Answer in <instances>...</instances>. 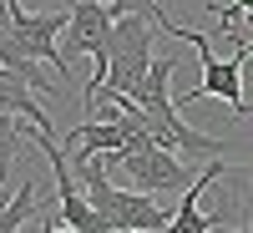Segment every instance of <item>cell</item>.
<instances>
[{
  "mask_svg": "<svg viewBox=\"0 0 253 233\" xmlns=\"http://www.w3.org/2000/svg\"><path fill=\"white\" fill-rule=\"evenodd\" d=\"M71 167H76V178L81 187H86V198L101 218H107L112 233H162V228H172V213H167L162 203H152V193H126V187H112L107 178V157H86V152H71Z\"/></svg>",
  "mask_w": 253,
  "mask_h": 233,
  "instance_id": "obj_1",
  "label": "cell"
},
{
  "mask_svg": "<svg viewBox=\"0 0 253 233\" xmlns=\"http://www.w3.org/2000/svg\"><path fill=\"white\" fill-rule=\"evenodd\" d=\"M112 31H117V15L107 0H71V26L61 31V51L71 56H91V81H86V96H81V117L96 112V92L107 81V61H112Z\"/></svg>",
  "mask_w": 253,
  "mask_h": 233,
  "instance_id": "obj_2",
  "label": "cell"
},
{
  "mask_svg": "<svg viewBox=\"0 0 253 233\" xmlns=\"http://www.w3.org/2000/svg\"><path fill=\"white\" fill-rule=\"evenodd\" d=\"M167 36L172 41H187V46H193L198 56H203V81L198 87H187L182 96H177V107H187V101H203V96H223L228 107H233V117H248V92H243V61H248V51H243V41H238V51L233 56H213V41H208L203 31H187V26H167Z\"/></svg>",
  "mask_w": 253,
  "mask_h": 233,
  "instance_id": "obj_3",
  "label": "cell"
},
{
  "mask_svg": "<svg viewBox=\"0 0 253 233\" xmlns=\"http://www.w3.org/2000/svg\"><path fill=\"white\" fill-rule=\"evenodd\" d=\"M107 157V167H122L126 178H132L142 193H152V198H162V193H187L193 187V157H182L177 147H167V142H157V137H147V142H132V147H122V152H101Z\"/></svg>",
  "mask_w": 253,
  "mask_h": 233,
  "instance_id": "obj_4",
  "label": "cell"
},
{
  "mask_svg": "<svg viewBox=\"0 0 253 233\" xmlns=\"http://www.w3.org/2000/svg\"><path fill=\"white\" fill-rule=\"evenodd\" d=\"M152 56H157V26H152L147 15H137V10L117 15V31H112V61H107V81H101V87L137 96L147 66H152Z\"/></svg>",
  "mask_w": 253,
  "mask_h": 233,
  "instance_id": "obj_5",
  "label": "cell"
},
{
  "mask_svg": "<svg viewBox=\"0 0 253 233\" xmlns=\"http://www.w3.org/2000/svg\"><path fill=\"white\" fill-rule=\"evenodd\" d=\"M36 142H41V152H46V162H51V178H56L61 228H76V233H112L107 218L91 208V198L76 193V167H71V157L56 147V132H51V127H36Z\"/></svg>",
  "mask_w": 253,
  "mask_h": 233,
  "instance_id": "obj_6",
  "label": "cell"
},
{
  "mask_svg": "<svg viewBox=\"0 0 253 233\" xmlns=\"http://www.w3.org/2000/svg\"><path fill=\"white\" fill-rule=\"evenodd\" d=\"M10 26H15V41H20V51L36 56V61H46V66L56 71V81H71V66H66V51L56 46L61 31L71 26V10H61V15H31L20 0H10Z\"/></svg>",
  "mask_w": 253,
  "mask_h": 233,
  "instance_id": "obj_7",
  "label": "cell"
},
{
  "mask_svg": "<svg viewBox=\"0 0 253 233\" xmlns=\"http://www.w3.org/2000/svg\"><path fill=\"white\" fill-rule=\"evenodd\" d=\"M0 66H10L15 76H26L36 92H46V96H56L61 87L56 81H46V66H41L36 56H26L20 51V41H15V26H10V0H0Z\"/></svg>",
  "mask_w": 253,
  "mask_h": 233,
  "instance_id": "obj_8",
  "label": "cell"
},
{
  "mask_svg": "<svg viewBox=\"0 0 253 233\" xmlns=\"http://www.w3.org/2000/svg\"><path fill=\"white\" fill-rule=\"evenodd\" d=\"M36 213V178H20V187H15V198L0 208V233H15L20 223H26Z\"/></svg>",
  "mask_w": 253,
  "mask_h": 233,
  "instance_id": "obj_9",
  "label": "cell"
},
{
  "mask_svg": "<svg viewBox=\"0 0 253 233\" xmlns=\"http://www.w3.org/2000/svg\"><path fill=\"white\" fill-rule=\"evenodd\" d=\"M228 183H233V193H238V218H243V228H253V162L228 167Z\"/></svg>",
  "mask_w": 253,
  "mask_h": 233,
  "instance_id": "obj_10",
  "label": "cell"
},
{
  "mask_svg": "<svg viewBox=\"0 0 253 233\" xmlns=\"http://www.w3.org/2000/svg\"><path fill=\"white\" fill-rule=\"evenodd\" d=\"M107 5H112V15L137 10V15H147V20H152L157 31H167V26H172V15H167V5H162V0H107Z\"/></svg>",
  "mask_w": 253,
  "mask_h": 233,
  "instance_id": "obj_11",
  "label": "cell"
},
{
  "mask_svg": "<svg viewBox=\"0 0 253 233\" xmlns=\"http://www.w3.org/2000/svg\"><path fill=\"white\" fill-rule=\"evenodd\" d=\"M243 5H248V0H228V5H213V10H218V20H223V26H238Z\"/></svg>",
  "mask_w": 253,
  "mask_h": 233,
  "instance_id": "obj_12",
  "label": "cell"
},
{
  "mask_svg": "<svg viewBox=\"0 0 253 233\" xmlns=\"http://www.w3.org/2000/svg\"><path fill=\"white\" fill-rule=\"evenodd\" d=\"M10 198H15V193H10V187H5V178H0V208H5Z\"/></svg>",
  "mask_w": 253,
  "mask_h": 233,
  "instance_id": "obj_13",
  "label": "cell"
},
{
  "mask_svg": "<svg viewBox=\"0 0 253 233\" xmlns=\"http://www.w3.org/2000/svg\"><path fill=\"white\" fill-rule=\"evenodd\" d=\"M238 41H243V51H248V61H253V41H248V36H238Z\"/></svg>",
  "mask_w": 253,
  "mask_h": 233,
  "instance_id": "obj_14",
  "label": "cell"
},
{
  "mask_svg": "<svg viewBox=\"0 0 253 233\" xmlns=\"http://www.w3.org/2000/svg\"><path fill=\"white\" fill-rule=\"evenodd\" d=\"M248 112H253V96H248Z\"/></svg>",
  "mask_w": 253,
  "mask_h": 233,
  "instance_id": "obj_15",
  "label": "cell"
}]
</instances>
